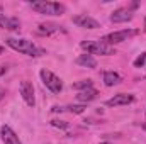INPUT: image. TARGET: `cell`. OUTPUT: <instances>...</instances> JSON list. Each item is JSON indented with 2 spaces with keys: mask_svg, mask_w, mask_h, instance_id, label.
<instances>
[{
  "mask_svg": "<svg viewBox=\"0 0 146 144\" xmlns=\"http://www.w3.org/2000/svg\"><path fill=\"white\" fill-rule=\"evenodd\" d=\"M5 44H7L9 48H12L14 51H19V53L27 54V56H33V58L41 56V54L44 53L42 49L37 48L33 41L24 39V37H19V39H17V37H9V39H5Z\"/></svg>",
  "mask_w": 146,
  "mask_h": 144,
  "instance_id": "obj_1",
  "label": "cell"
},
{
  "mask_svg": "<svg viewBox=\"0 0 146 144\" xmlns=\"http://www.w3.org/2000/svg\"><path fill=\"white\" fill-rule=\"evenodd\" d=\"M33 10L41 15H63L66 7L60 2H49V0H36L31 2Z\"/></svg>",
  "mask_w": 146,
  "mask_h": 144,
  "instance_id": "obj_2",
  "label": "cell"
},
{
  "mask_svg": "<svg viewBox=\"0 0 146 144\" xmlns=\"http://www.w3.org/2000/svg\"><path fill=\"white\" fill-rule=\"evenodd\" d=\"M80 48L87 51V54H100V56H110V54H115V49L112 46H107L100 41H82L80 42Z\"/></svg>",
  "mask_w": 146,
  "mask_h": 144,
  "instance_id": "obj_3",
  "label": "cell"
},
{
  "mask_svg": "<svg viewBox=\"0 0 146 144\" xmlns=\"http://www.w3.org/2000/svg\"><path fill=\"white\" fill-rule=\"evenodd\" d=\"M39 76L42 80V85L51 92V93H60L63 90V81L60 76H56L53 71L49 70H41L39 71Z\"/></svg>",
  "mask_w": 146,
  "mask_h": 144,
  "instance_id": "obj_4",
  "label": "cell"
},
{
  "mask_svg": "<svg viewBox=\"0 0 146 144\" xmlns=\"http://www.w3.org/2000/svg\"><path fill=\"white\" fill-rule=\"evenodd\" d=\"M138 34L136 29H122V31H115V32H110L107 36H104L102 39H99L100 42L107 44V46H114V44H119V42H124L131 37H134Z\"/></svg>",
  "mask_w": 146,
  "mask_h": 144,
  "instance_id": "obj_5",
  "label": "cell"
},
{
  "mask_svg": "<svg viewBox=\"0 0 146 144\" xmlns=\"http://www.w3.org/2000/svg\"><path fill=\"white\" fill-rule=\"evenodd\" d=\"M72 20H73L75 26L83 27V29H99V27H100V24H99L95 19H92L90 15H87V14H78V15L73 17Z\"/></svg>",
  "mask_w": 146,
  "mask_h": 144,
  "instance_id": "obj_6",
  "label": "cell"
},
{
  "mask_svg": "<svg viewBox=\"0 0 146 144\" xmlns=\"http://www.w3.org/2000/svg\"><path fill=\"white\" fill-rule=\"evenodd\" d=\"M21 95H22L24 102H26L29 107H34V105H36V98H34V87H33V83H31V81H27V80L21 81Z\"/></svg>",
  "mask_w": 146,
  "mask_h": 144,
  "instance_id": "obj_7",
  "label": "cell"
},
{
  "mask_svg": "<svg viewBox=\"0 0 146 144\" xmlns=\"http://www.w3.org/2000/svg\"><path fill=\"white\" fill-rule=\"evenodd\" d=\"M134 102V95L131 93H117L114 95L112 98H109L106 102L107 107H121V105H127V104H133Z\"/></svg>",
  "mask_w": 146,
  "mask_h": 144,
  "instance_id": "obj_8",
  "label": "cell"
},
{
  "mask_svg": "<svg viewBox=\"0 0 146 144\" xmlns=\"http://www.w3.org/2000/svg\"><path fill=\"white\" fill-rule=\"evenodd\" d=\"M0 137H2V143L3 144H22L19 136L12 131L10 126H2L0 127Z\"/></svg>",
  "mask_w": 146,
  "mask_h": 144,
  "instance_id": "obj_9",
  "label": "cell"
},
{
  "mask_svg": "<svg viewBox=\"0 0 146 144\" xmlns=\"http://www.w3.org/2000/svg\"><path fill=\"white\" fill-rule=\"evenodd\" d=\"M133 19V12L129 9H117L110 14V22L121 24V22H129Z\"/></svg>",
  "mask_w": 146,
  "mask_h": 144,
  "instance_id": "obj_10",
  "label": "cell"
},
{
  "mask_svg": "<svg viewBox=\"0 0 146 144\" xmlns=\"http://www.w3.org/2000/svg\"><path fill=\"white\" fill-rule=\"evenodd\" d=\"M54 32H65L63 26L54 24V22H42V24H39V26H37V34L49 36V34H54Z\"/></svg>",
  "mask_w": 146,
  "mask_h": 144,
  "instance_id": "obj_11",
  "label": "cell"
},
{
  "mask_svg": "<svg viewBox=\"0 0 146 144\" xmlns=\"http://www.w3.org/2000/svg\"><path fill=\"white\" fill-rule=\"evenodd\" d=\"M0 27L9 29V31H17V29L21 27L19 19H15V17H7V15L3 14V10H2V5H0Z\"/></svg>",
  "mask_w": 146,
  "mask_h": 144,
  "instance_id": "obj_12",
  "label": "cell"
},
{
  "mask_svg": "<svg viewBox=\"0 0 146 144\" xmlns=\"http://www.w3.org/2000/svg\"><path fill=\"white\" fill-rule=\"evenodd\" d=\"M76 65L78 66H83V68H90V70H95L97 68V59L92 56V54H80L76 58Z\"/></svg>",
  "mask_w": 146,
  "mask_h": 144,
  "instance_id": "obj_13",
  "label": "cell"
},
{
  "mask_svg": "<svg viewBox=\"0 0 146 144\" xmlns=\"http://www.w3.org/2000/svg\"><path fill=\"white\" fill-rule=\"evenodd\" d=\"M97 95H99V92H97L95 88H87V90H83V92H80V93L76 95V100L82 102V104H85V102H92V100H95Z\"/></svg>",
  "mask_w": 146,
  "mask_h": 144,
  "instance_id": "obj_14",
  "label": "cell"
},
{
  "mask_svg": "<svg viewBox=\"0 0 146 144\" xmlns=\"http://www.w3.org/2000/svg\"><path fill=\"white\" fill-rule=\"evenodd\" d=\"M122 81V78H121V75L115 71H106L104 73V85L106 87H115V85H119Z\"/></svg>",
  "mask_w": 146,
  "mask_h": 144,
  "instance_id": "obj_15",
  "label": "cell"
},
{
  "mask_svg": "<svg viewBox=\"0 0 146 144\" xmlns=\"http://www.w3.org/2000/svg\"><path fill=\"white\" fill-rule=\"evenodd\" d=\"M73 88L83 92V90H87V88H94V81H92L90 78H87V80H80V81L73 83Z\"/></svg>",
  "mask_w": 146,
  "mask_h": 144,
  "instance_id": "obj_16",
  "label": "cell"
},
{
  "mask_svg": "<svg viewBox=\"0 0 146 144\" xmlns=\"http://www.w3.org/2000/svg\"><path fill=\"white\" fill-rule=\"evenodd\" d=\"M85 108H87V105L80 104V105H68L65 110H68V112H72V114H83V112H85Z\"/></svg>",
  "mask_w": 146,
  "mask_h": 144,
  "instance_id": "obj_17",
  "label": "cell"
},
{
  "mask_svg": "<svg viewBox=\"0 0 146 144\" xmlns=\"http://www.w3.org/2000/svg\"><path fill=\"white\" fill-rule=\"evenodd\" d=\"M145 63H146V53H141V54L134 59V63H133V65H134V68H143V66H145Z\"/></svg>",
  "mask_w": 146,
  "mask_h": 144,
  "instance_id": "obj_18",
  "label": "cell"
},
{
  "mask_svg": "<svg viewBox=\"0 0 146 144\" xmlns=\"http://www.w3.org/2000/svg\"><path fill=\"white\" fill-rule=\"evenodd\" d=\"M51 126H53V127H58V129H68V127H70L68 122H65V120H58V119L51 120Z\"/></svg>",
  "mask_w": 146,
  "mask_h": 144,
  "instance_id": "obj_19",
  "label": "cell"
},
{
  "mask_svg": "<svg viewBox=\"0 0 146 144\" xmlns=\"http://www.w3.org/2000/svg\"><path fill=\"white\" fill-rule=\"evenodd\" d=\"M51 110H53V112H63V110H65V107H58V105H54Z\"/></svg>",
  "mask_w": 146,
  "mask_h": 144,
  "instance_id": "obj_20",
  "label": "cell"
},
{
  "mask_svg": "<svg viewBox=\"0 0 146 144\" xmlns=\"http://www.w3.org/2000/svg\"><path fill=\"white\" fill-rule=\"evenodd\" d=\"M3 97H5V88H0V102H2Z\"/></svg>",
  "mask_w": 146,
  "mask_h": 144,
  "instance_id": "obj_21",
  "label": "cell"
},
{
  "mask_svg": "<svg viewBox=\"0 0 146 144\" xmlns=\"http://www.w3.org/2000/svg\"><path fill=\"white\" fill-rule=\"evenodd\" d=\"M5 71H7V66H0V76L5 75Z\"/></svg>",
  "mask_w": 146,
  "mask_h": 144,
  "instance_id": "obj_22",
  "label": "cell"
},
{
  "mask_svg": "<svg viewBox=\"0 0 146 144\" xmlns=\"http://www.w3.org/2000/svg\"><path fill=\"white\" fill-rule=\"evenodd\" d=\"M100 144H112V143H109V141H104V143H100Z\"/></svg>",
  "mask_w": 146,
  "mask_h": 144,
  "instance_id": "obj_23",
  "label": "cell"
},
{
  "mask_svg": "<svg viewBox=\"0 0 146 144\" xmlns=\"http://www.w3.org/2000/svg\"><path fill=\"white\" fill-rule=\"evenodd\" d=\"M2 53H3V48H2V46H0V54H2Z\"/></svg>",
  "mask_w": 146,
  "mask_h": 144,
  "instance_id": "obj_24",
  "label": "cell"
},
{
  "mask_svg": "<svg viewBox=\"0 0 146 144\" xmlns=\"http://www.w3.org/2000/svg\"><path fill=\"white\" fill-rule=\"evenodd\" d=\"M143 129H145V131H146V122H145V124H143Z\"/></svg>",
  "mask_w": 146,
  "mask_h": 144,
  "instance_id": "obj_25",
  "label": "cell"
},
{
  "mask_svg": "<svg viewBox=\"0 0 146 144\" xmlns=\"http://www.w3.org/2000/svg\"><path fill=\"white\" fill-rule=\"evenodd\" d=\"M145 29H146V20H145Z\"/></svg>",
  "mask_w": 146,
  "mask_h": 144,
  "instance_id": "obj_26",
  "label": "cell"
},
{
  "mask_svg": "<svg viewBox=\"0 0 146 144\" xmlns=\"http://www.w3.org/2000/svg\"><path fill=\"white\" fill-rule=\"evenodd\" d=\"M145 65H146V63H145Z\"/></svg>",
  "mask_w": 146,
  "mask_h": 144,
  "instance_id": "obj_27",
  "label": "cell"
}]
</instances>
